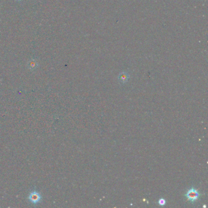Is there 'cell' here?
Instances as JSON below:
<instances>
[{"mask_svg":"<svg viewBox=\"0 0 208 208\" xmlns=\"http://www.w3.org/2000/svg\"><path fill=\"white\" fill-rule=\"evenodd\" d=\"M201 194L200 192L193 187L188 189L186 193V197H187L188 200H189L191 203H194L196 202L197 200H198Z\"/></svg>","mask_w":208,"mask_h":208,"instance_id":"6da1fadb","label":"cell"},{"mask_svg":"<svg viewBox=\"0 0 208 208\" xmlns=\"http://www.w3.org/2000/svg\"><path fill=\"white\" fill-rule=\"evenodd\" d=\"M28 199L29 200V202H31V203L37 204L41 202L42 199V197L39 192H37L36 190H34L30 192Z\"/></svg>","mask_w":208,"mask_h":208,"instance_id":"7a4b0ae2","label":"cell"},{"mask_svg":"<svg viewBox=\"0 0 208 208\" xmlns=\"http://www.w3.org/2000/svg\"><path fill=\"white\" fill-rule=\"evenodd\" d=\"M129 80V75L126 72H122L119 75V80L121 83H125Z\"/></svg>","mask_w":208,"mask_h":208,"instance_id":"3957f363","label":"cell"},{"mask_svg":"<svg viewBox=\"0 0 208 208\" xmlns=\"http://www.w3.org/2000/svg\"><path fill=\"white\" fill-rule=\"evenodd\" d=\"M28 68L31 70H34L35 69H36L38 67V63L36 62V60L34 59H31V61H29L28 63Z\"/></svg>","mask_w":208,"mask_h":208,"instance_id":"277c9868","label":"cell"},{"mask_svg":"<svg viewBox=\"0 0 208 208\" xmlns=\"http://www.w3.org/2000/svg\"><path fill=\"white\" fill-rule=\"evenodd\" d=\"M158 204L160 205V206H164V205H166V200L164 199V198H161V199H159V201H158Z\"/></svg>","mask_w":208,"mask_h":208,"instance_id":"5b68a950","label":"cell"},{"mask_svg":"<svg viewBox=\"0 0 208 208\" xmlns=\"http://www.w3.org/2000/svg\"><path fill=\"white\" fill-rule=\"evenodd\" d=\"M16 1H22V0H15Z\"/></svg>","mask_w":208,"mask_h":208,"instance_id":"8992f818","label":"cell"}]
</instances>
